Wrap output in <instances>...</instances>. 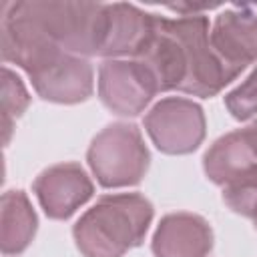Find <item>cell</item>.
Instances as JSON below:
<instances>
[{"instance_id": "obj_1", "label": "cell", "mask_w": 257, "mask_h": 257, "mask_svg": "<svg viewBox=\"0 0 257 257\" xmlns=\"http://www.w3.org/2000/svg\"><path fill=\"white\" fill-rule=\"evenodd\" d=\"M209 32L205 14L177 18L155 14L153 32L135 60L149 68L159 92L179 90L201 98L215 96L235 76L213 52Z\"/></svg>"}, {"instance_id": "obj_2", "label": "cell", "mask_w": 257, "mask_h": 257, "mask_svg": "<svg viewBox=\"0 0 257 257\" xmlns=\"http://www.w3.org/2000/svg\"><path fill=\"white\" fill-rule=\"evenodd\" d=\"M0 32L4 62L20 66L40 98L58 104H76L92 94L94 70L90 60L58 46L24 14L20 4H2Z\"/></svg>"}, {"instance_id": "obj_3", "label": "cell", "mask_w": 257, "mask_h": 257, "mask_svg": "<svg viewBox=\"0 0 257 257\" xmlns=\"http://www.w3.org/2000/svg\"><path fill=\"white\" fill-rule=\"evenodd\" d=\"M155 209L141 193L100 197L72 227V237L84 257H122L145 241Z\"/></svg>"}, {"instance_id": "obj_4", "label": "cell", "mask_w": 257, "mask_h": 257, "mask_svg": "<svg viewBox=\"0 0 257 257\" xmlns=\"http://www.w3.org/2000/svg\"><path fill=\"white\" fill-rule=\"evenodd\" d=\"M18 4L66 52L84 58L98 56L106 4L70 0H26Z\"/></svg>"}, {"instance_id": "obj_5", "label": "cell", "mask_w": 257, "mask_h": 257, "mask_svg": "<svg viewBox=\"0 0 257 257\" xmlns=\"http://www.w3.org/2000/svg\"><path fill=\"white\" fill-rule=\"evenodd\" d=\"M86 161L100 187L118 189L143 181L151 165V153L137 124L112 122L92 139Z\"/></svg>"}, {"instance_id": "obj_6", "label": "cell", "mask_w": 257, "mask_h": 257, "mask_svg": "<svg viewBox=\"0 0 257 257\" xmlns=\"http://www.w3.org/2000/svg\"><path fill=\"white\" fill-rule=\"evenodd\" d=\"M153 145L165 155H189L207 133L203 106L185 96H167L153 104L143 118Z\"/></svg>"}, {"instance_id": "obj_7", "label": "cell", "mask_w": 257, "mask_h": 257, "mask_svg": "<svg viewBox=\"0 0 257 257\" xmlns=\"http://www.w3.org/2000/svg\"><path fill=\"white\" fill-rule=\"evenodd\" d=\"M157 92L153 74L135 58H108L98 66V98L118 116L141 114Z\"/></svg>"}, {"instance_id": "obj_8", "label": "cell", "mask_w": 257, "mask_h": 257, "mask_svg": "<svg viewBox=\"0 0 257 257\" xmlns=\"http://www.w3.org/2000/svg\"><path fill=\"white\" fill-rule=\"evenodd\" d=\"M209 42L225 68L237 78L257 60V12L253 6H233L217 14Z\"/></svg>"}, {"instance_id": "obj_9", "label": "cell", "mask_w": 257, "mask_h": 257, "mask_svg": "<svg viewBox=\"0 0 257 257\" xmlns=\"http://www.w3.org/2000/svg\"><path fill=\"white\" fill-rule=\"evenodd\" d=\"M32 191L48 219L66 221L92 197L94 185L78 163H58L34 179Z\"/></svg>"}, {"instance_id": "obj_10", "label": "cell", "mask_w": 257, "mask_h": 257, "mask_svg": "<svg viewBox=\"0 0 257 257\" xmlns=\"http://www.w3.org/2000/svg\"><path fill=\"white\" fill-rule=\"evenodd\" d=\"M155 14L141 10L135 4L114 2L104 6V28L98 56L137 58L153 32Z\"/></svg>"}, {"instance_id": "obj_11", "label": "cell", "mask_w": 257, "mask_h": 257, "mask_svg": "<svg viewBox=\"0 0 257 257\" xmlns=\"http://www.w3.org/2000/svg\"><path fill=\"white\" fill-rule=\"evenodd\" d=\"M211 249V225L201 215L187 211L165 215L151 241L155 257H207Z\"/></svg>"}, {"instance_id": "obj_12", "label": "cell", "mask_w": 257, "mask_h": 257, "mask_svg": "<svg viewBox=\"0 0 257 257\" xmlns=\"http://www.w3.org/2000/svg\"><path fill=\"white\" fill-rule=\"evenodd\" d=\"M38 217L28 195L10 189L2 195L0 209V249L4 255H20L34 239Z\"/></svg>"}, {"instance_id": "obj_13", "label": "cell", "mask_w": 257, "mask_h": 257, "mask_svg": "<svg viewBox=\"0 0 257 257\" xmlns=\"http://www.w3.org/2000/svg\"><path fill=\"white\" fill-rule=\"evenodd\" d=\"M255 163L257 159L245 143L241 128L219 137L203 155V171L209 177V181L219 187H223Z\"/></svg>"}, {"instance_id": "obj_14", "label": "cell", "mask_w": 257, "mask_h": 257, "mask_svg": "<svg viewBox=\"0 0 257 257\" xmlns=\"http://www.w3.org/2000/svg\"><path fill=\"white\" fill-rule=\"evenodd\" d=\"M223 201L237 215H257V163L223 185Z\"/></svg>"}, {"instance_id": "obj_15", "label": "cell", "mask_w": 257, "mask_h": 257, "mask_svg": "<svg viewBox=\"0 0 257 257\" xmlns=\"http://www.w3.org/2000/svg\"><path fill=\"white\" fill-rule=\"evenodd\" d=\"M30 104V94L22 82V78L10 70L8 66H2V108H4V143L10 141L12 124L14 120L26 110Z\"/></svg>"}, {"instance_id": "obj_16", "label": "cell", "mask_w": 257, "mask_h": 257, "mask_svg": "<svg viewBox=\"0 0 257 257\" xmlns=\"http://www.w3.org/2000/svg\"><path fill=\"white\" fill-rule=\"evenodd\" d=\"M225 108L231 112L235 120H247L257 114V66L251 74L225 96Z\"/></svg>"}, {"instance_id": "obj_17", "label": "cell", "mask_w": 257, "mask_h": 257, "mask_svg": "<svg viewBox=\"0 0 257 257\" xmlns=\"http://www.w3.org/2000/svg\"><path fill=\"white\" fill-rule=\"evenodd\" d=\"M241 135L245 139V143L249 145L253 157L257 159V120H253L251 124H247L245 128H241Z\"/></svg>"}, {"instance_id": "obj_18", "label": "cell", "mask_w": 257, "mask_h": 257, "mask_svg": "<svg viewBox=\"0 0 257 257\" xmlns=\"http://www.w3.org/2000/svg\"><path fill=\"white\" fill-rule=\"evenodd\" d=\"M253 225H255V229H257V215L253 217Z\"/></svg>"}]
</instances>
